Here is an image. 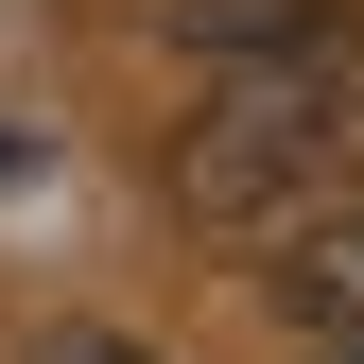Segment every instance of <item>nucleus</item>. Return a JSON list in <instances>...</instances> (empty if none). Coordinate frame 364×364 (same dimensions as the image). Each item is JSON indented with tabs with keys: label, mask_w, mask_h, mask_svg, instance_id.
<instances>
[{
	"label": "nucleus",
	"mask_w": 364,
	"mask_h": 364,
	"mask_svg": "<svg viewBox=\"0 0 364 364\" xmlns=\"http://www.w3.org/2000/svg\"><path fill=\"white\" fill-rule=\"evenodd\" d=\"M347 156H364V35L208 53L191 122H173V208L191 225H295V208H330Z\"/></svg>",
	"instance_id": "1"
},
{
	"label": "nucleus",
	"mask_w": 364,
	"mask_h": 364,
	"mask_svg": "<svg viewBox=\"0 0 364 364\" xmlns=\"http://www.w3.org/2000/svg\"><path fill=\"white\" fill-rule=\"evenodd\" d=\"M278 295L312 312V330H347V347H364V208H330V225H312V243L278 260Z\"/></svg>",
	"instance_id": "2"
},
{
	"label": "nucleus",
	"mask_w": 364,
	"mask_h": 364,
	"mask_svg": "<svg viewBox=\"0 0 364 364\" xmlns=\"http://www.w3.org/2000/svg\"><path fill=\"white\" fill-rule=\"evenodd\" d=\"M70 364H139V347H105V330H87V347H70Z\"/></svg>",
	"instance_id": "3"
},
{
	"label": "nucleus",
	"mask_w": 364,
	"mask_h": 364,
	"mask_svg": "<svg viewBox=\"0 0 364 364\" xmlns=\"http://www.w3.org/2000/svg\"><path fill=\"white\" fill-rule=\"evenodd\" d=\"M347 364H364V347H347Z\"/></svg>",
	"instance_id": "4"
}]
</instances>
